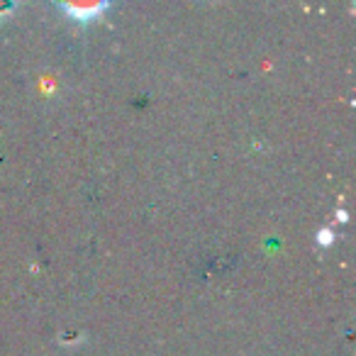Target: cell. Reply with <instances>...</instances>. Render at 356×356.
<instances>
[{
  "label": "cell",
  "mask_w": 356,
  "mask_h": 356,
  "mask_svg": "<svg viewBox=\"0 0 356 356\" xmlns=\"http://www.w3.org/2000/svg\"><path fill=\"white\" fill-rule=\"evenodd\" d=\"M59 6L69 17L79 22H88L110 6V0H59Z\"/></svg>",
  "instance_id": "cell-1"
},
{
  "label": "cell",
  "mask_w": 356,
  "mask_h": 356,
  "mask_svg": "<svg viewBox=\"0 0 356 356\" xmlns=\"http://www.w3.org/2000/svg\"><path fill=\"white\" fill-rule=\"evenodd\" d=\"M15 0H0V20H6L8 15H13V10H15Z\"/></svg>",
  "instance_id": "cell-2"
}]
</instances>
